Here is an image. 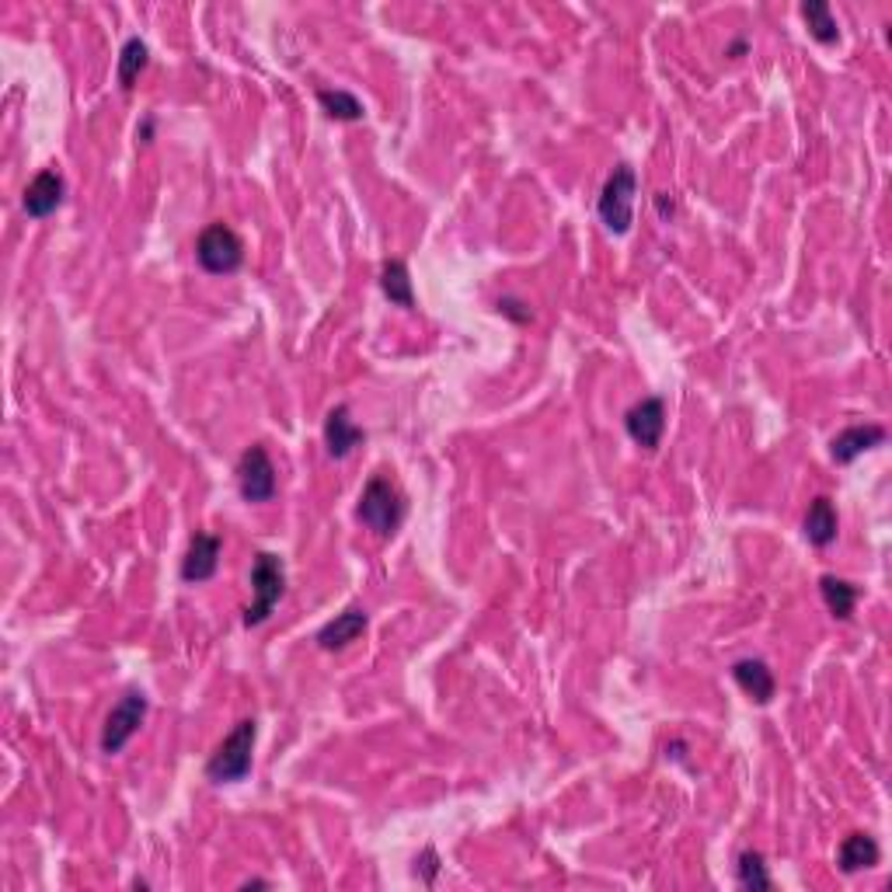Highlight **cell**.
<instances>
[{"label":"cell","instance_id":"20","mask_svg":"<svg viewBox=\"0 0 892 892\" xmlns=\"http://www.w3.org/2000/svg\"><path fill=\"white\" fill-rule=\"evenodd\" d=\"M317 105L324 109V115L335 119V123H359V119L367 115V112H363V101L356 94H349V91H342V88L317 91Z\"/></svg>","mask_w":892,"mask_h":892},{"label":"cell","instance_id":"8","mask_svg":"<svg viewBox=\"0 0 892 892\" xmlns=\"http://www.w3.org/2000/svg\"><path fill=\"white\" fill-rule=\"evenodd\" d=\"M624 430L645 450H656L666 433V401L662 398H642L635 409H627Z\"/></svg>","mask_w":892,"mask_h":892},{"label":"cell","instance_id":"14","mask_svg":"<svg viewBox=\"0 0 892 892\" xmlns=\"http://www.w3.org/2000/svg\"><path fill=\"white\" fill-rule=\"evenodd\" d=\"M733 680L739 683V691L757 704H770L778 694V680L763 659H739L733 666Z\"/></svg>","mask_w":892,"mask_h":892},{"label":"cell","instance_id":"22","mask_svg":"<svg viewBox=\"0 0 892 892\" xmlns=\"http://www.w3.org/2000/svg\"><path fill=\"white\" fill-rule=\"evenodd\" d=\"M736 882H739L746 892H767V889H774V879H770L767 861H763L760 850H743L739 861H736Z\"/></svg>","mask_w":892,"mask_h":892},{"label":"cell","instance_id":"6","mask_svg":"<svg viewBox=\"0 0 892 892\" xmlns=\"http://www.w3.org/2000/svg\"><path fill=\"white\" fill-rule=\"evenodd\" d=\"M237 492L245 502H272L276 499V464L261 443H252L237 460Z\"/></svg>","mask_w":892,"mask_h":892},{"label":"cell","instance_id":"27","mask_svg":"<svg viewBox=\"0 0 892 892\" xmlns=\"http://www.w3.org/2000/svg\"><path fill=\"white\" fill-rule=\"evenodd\" d=\"M241 889H269V882H261V879H252V882H245Z\"/></svg>","mask_w":892,"mask_h":892},{"label":"cell","instance_id":"2","mask_svg":"<svg viewBox=\"0 0 892 892\" xmlns=\"http://www.w3.org/2000/svg\"><path fill=\"white\" fill-rule=\"evenodd\" d=\"M255 739H258V722L255 718H241L223 743L213 749V757L207 760V781L213 784H237L252 774V754H255Z\"/></svg>","mask_w":892,"mask_h":892},{"label":"cell","instance_id":"25","mask_svg":"<svg viewBox=\"0 0 892 892\" xmlns=\"http://www.w3.org/2000/svg\"><path fill=\"white\" fill-rule=\"evenodd\" d=\"M656 207H659V213H662V216H673V199H669L666 192H659V196H656Z\"/></svg>","mask_w":892,"mask_h":892},{"label":"cell","instance_id":"9","mask_svg":"<svg viewBox=\"0 0 892 892\" xmlns=\"http://www.w3.org/2000/svg\"><path fill=\"white\" fill-rule=\"evenodd\" d=\"M64 196H67V181L59 171H38L32 181H29V189L22 196V207L32 220H46L53 216L59 207H64Z\"/></svg>","mask_w":892,"mask_h":892},{"label":"cell","instance_id":"10","mask_svg":"<svg viewBox=\"0 0 892 892\" xmlns=\"http://www.w3.org/2000/svg\"><path fill=\"white\" fill-rule=\"evenodd\" d=\"M220 551H223V540L216 534L199 531L189 540L186 558H181V579H186V582H207V579H213L216 569H220Z\"/></svg>","mask_w":892,"mask_h":892},{"label":"cell","instance_id":"26","mask_svg":"<svg viewBox=\"0 0 892 892\" xmlns=\"http://www.w3.org/2000/svg\"><path fill=\"white\" fill-rule=\"evenodd\" d=\"M743 53H746V38H736V43L725 49V56H733V59H739Z\"/></svg>","mask_w":892,"mask_h":892},{"label":"cell","instance_id":"1","mask_svg":"<svg viewBox=\"0 0 892 892\" xmlns=\"http://www.w3.org/2000/svg\"><path fill=\"white\" fill-rule=\"evenodd\" d=\"M404 513H409V505H404V495H401L398 484L388 475H373L367 481V489H363V495H359L356 520L367 526V531H373L377 537L388 540V537L398 534Z\"/></svg>","mask_w":892,"mask_h":892},{"label":"cell","instance_id":"21","mask_svg":"<svg viewBox=\"0 0 892 892\" xmlns=\"http://www.w3.org/2000/svg\"><path fill=\"white\" fill-rule=\"evenodd\" d=\"M147 64H150V49H147L144 38H136V35L126 38L123 53H119V88L130 91L140 80V74L147 70Z\"/></svg>","mask_w":892,"mask_h":892},{"label":"cell","instance_id":"18","mask_svg":"<svg viewBox=\"0 0 892 892\" xmlns=\"http://www.w3.org/2000/svg\"><path fill=\"white\" fill-rule=\"evenodd\" d=\"M802 18H805V25H809V35H813L816 43H823V46L840 43L837 18H834V11H829L826 0H805V4H802Z\"/></svg>","mask_w":892,"mask_h":892},{"label":"cell","instance_id":"7","mask_svg":"<svg viewBox=\"0 0 892 892\" xmlns=\"http://www.w3.org/2000/svg\"><path fill=\"white\" fill-rule=\"evenodd\" d=\"M144 718H147V698L140 691L123 694V701L109 712L105 728H101V754H109V757L123 754V746L140 733Z\"/></svg>","mask_w":892,"mask_h":892},{"label":"cell","instance_id":"4","mask_svg":"<svg viewBox=\"0 0 892 892\" xmlns=\"http://www.w3.org/2000/svg\"><path fill=\"white\" fill-rule=\"evenodd\" d=\"M635 196H638V175L627 168V165H617L611 171V178L603 181V192H600V202H596V213L603 220V227L611 234H627L635 223Z\"/></svg>","mask_w":892,"mask_h":892},{"label":"cell","instance_id":"12","mask_svg":"<svg viewBox=\"0 0 892 892\" xmlns=\"http://www.w3.org/2000/svg\"><path fill=\"white\" fill-rule=\"evenodd\" d=\"M363 439H367V433L353 422L346 404H335L328 419H324V446H328V457H335V460L349 457Z\"/></svg>","mask_w":892,"mask_h":892},{"label":"cell","instance_id":"13","mask_svg":"<svg viewBox=\"0 0 892 892\" xmlns=\"http://www.w3.org/2000/svg\"><path fill=\"white\" fill-rule=\"evenodd\" d=\"M367 624H370L367 611H363V606H349V611L335 614V621L324 624L314 642H317V648H324V653H338V648L353 645L363 632H367Z\"/></svg>","mask_w":892,"mask_h":892},{"label":"cell","instance_id":"23","mask_svg":"<svg viewBox=\"0 0 892 892\" xmlns=\"http://www.w3.org/2000/svg\"><path fill=\"white\" fill-rule=\"evenodd\" d=\"M436 871H439V855L433 847H425L422 855L415 858V876L425 882V885H433L436 882Z\"/></svg>","mask_w":892,"mask_h":892},{"label":"cell","instance_id":"17","mask_svg":"<svg viewBox=\"0 0 892 892\" xmlns=\"http://www.w3.org/2000/svg\"><path fill=\"white\" fill-rule=\"evenodd\" d=\"M380 290L388 297L394 308L401 311H415V290H412V276H409V266H404L401 258H391L383 261L380 269Z\"/></svg>","mask_w":892,"mask_h":892},{"label":"cell","instance_id":"19","mask_svg":"<svg viewBox=\"0 0 892 892\" xmlns=\"http://www.w3.org/2000/svg\"><path fill=\"white\" fill-rule=\"evenodd\" d=\"M819 593L826 600V611L834 614L837 621H847L855 614V603H858V586H850L847 579H837V576H823L819 579Z\"/></svg>","mask_w":892,"mask_h":892},{"label":"cell","instance_id":"11","mask_svg":"<svg viewBox=\"0 0 892 892\" xmlns=\"http://www.w3.org/2000/svg\"><path fill=\"white\" fill-rule=\"evenodd\" d=\"M885 443V430L876 422H865V425H847L840 430L834 439H829V457L834 464H855L865 450H876V446Z\"/></svg>","mask_w":892,"mask_h":892},{"label":"cell","instance_id":"3","mask_svg":"<svg viewBox=\"0 0 892 892\" xmlns=\"http://www.w3.org/2000/svg\"><path fill=\"white\" fill-rule=\"evenodd\" d=\"M252 606L245 611V627H258L272 617L282 593H287V565L272 551H258L252 558Z\"/></svg>","mask_w":892,"mask_h":892},{"label":"cell","instance_id":"5","mask_svg":"<svg viewBox=\"0 0 892 892\" xmlns=\"http://www.w3.org/2000/svg\"><path fill=\"white\" fill-rule=\"evenodd\" d=\"M196 261L210 276H231L245 266V241L223 220H213L196 241Z\"/></svg>","mask_w":892,"mask_h":892},{"label":"cell","instance_id":"16","mask_svg":"<svg viewBox=\"0 0 892 892\" xmlns=\"http://www.w3.org/2000/svg\"><path fill=\"white\" fill-rule=\"evenodd\" d=\"M879 844L871 834H850L844 837L840 850H837V865L844 876H855V871H865V868H876L879 865Z\"/></svg>","mask_w":892,"mask_h":892},{"label":"cell","instance_id":"24","mask_svg":"<svg viewBox=\"0 0 892 892\" xmlns=\"http://www.w3.org/2000/svg\"><path fill=\"white\" fill-rule=\"evenodd\" d=\"M495 308H499V314H505V317H513V321H520V324H526V321H531V317H534L531 311H520V308H523V303H520V300H513V297H502V300L495 303Z\"/></svg>","mask_w":892,"mask_h":892},{"label":"cell","instance_id":"15","mask_svg":"<svg viewBox=\"0 0 892 892\" xmlns=\"http://www.w3.org/2000/svg\"><path fill=\"white\" fill-rule=\"evenodd\" d=\"M802 534L813 547H829L837 540V510L834 502L826 495L809 502V513H805V523H802Z\"/></svg>","mask_w":892,"mask_h":892}]
</instances>
